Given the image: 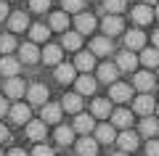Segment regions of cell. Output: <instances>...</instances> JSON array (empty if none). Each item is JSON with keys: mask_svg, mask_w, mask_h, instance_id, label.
Returning <instances> with one entry per match:
<instances>
[{"mask_svg": "<svg viewBox=\"0 0 159 156\" xmlns=\"http://www.w3.org/2000/svg\"><path fill=\"white\" fill-rule=\"evenodd\" d=\"M27 93V85H24V79L19 77H8L6 79V98H13V100H19L21 95Z\"/></svg>", "mask_w": 159, "mask_h": 156, "instance_id": "6da1fadb", "label": "cell"}, {"mask_svg": "<svg viewBox=\"0 0 159 156\" xmlns=\"http://www.w3.org/2000/svg\"><path fill=\"white\" fill-rule=\"evenodd\" d=\"M27 98H29L32 106H43V103L48 100V87H45V85H40V82L29 85V87H27Z\"/></svg>", "mask_w": 159, "mask_h": 156, "instance_id": "7a4b0ae2", "label": "cell"}, {"mask_svg": "<svg viewBox=\"0 0 159 156\" xmlns=\"http://www.w3.org/2000/svg\"><path fill=\"white\" fill-rule=\"evenodd\" d=\"M96 16L93 13H85V11H80L77 13V19H74V27H77V32L80 34H90L93 29H96Z\"/></svg>", "mask_w": 159, "mask_h": 156, "instance_id": "3957f363", "label": "cell"}, {"mask_svg": "<svg viewBox=\"0 0 159 156\" xmlns=\"http://www.w3.org/2000/svg\"><path fill=\"white\" fill-rule=\"evenodd\" d=\"M109 95H111V100H117V103H125V100L133 98V87H130V85H125V82H111Z\"/></svg>", "mask_w": 159, "mask_h": 156, "instance_id": "277c9868", "label": "cell"}, {"mask_svg": "<svg viewBox=\"0 0 159 156\" xmlns=\"http://www.w3.org/2000/svg\"><path fill=\"white\" fill-rule=\"evenodd\" d=\"M101 27H103V32H106V37H114V34H119L122 29H125V21H122L117 13H109V16L101 21Z\"/></svg>", "mask_w": 159, "mask_h": 156, "instance_id": "5b68a950", "label": "cell"}, {"mask_svg": "<svg viewBox=\"0 0 159 156\" xmlns=\"http://www.w3.org/2000/svg\"><path fill=\"white\" fill-rule=\"evenodd\" d=\"M96 79L90 77V74H80V77H74V87H77L80 95H93L96 93Z\"/></svg>", "mask_w": 159, "mask_h": 156, "instance_id": "8992f818", "label": "cell"}, {"mask_svg": "<svg viewBox=\"0 0 159 156\" xmlns=\"http://www.w3.org/2000/svg\"><path fill=\"white\" fill-rule=\"evenodd\" d=\"M154 109H157V103H154V98L151 95H138L135 98V103H133V111H138L141 117H148V114H154Z\"/></svg>", "mask_w": 159, "mask_h": 156, "instance_id": "52a82bcc", "label": "cell"}, {"mask_svg": "<svg viewBox=\"0 0 159 156\" xmlns=\"http://www.w3.org/2000/svg\"><path fill=\"white\" fill-rule=\"evenodd\" d=\"M45 122H43V119H29L27 122V138L29 140H34V143H40V140L45 138Z\"/></svg>", "mask_w": 159, "mask_h": 156, "instance_id": "ba28073f", "label": "cell"}, {"mask_svg": "<svg viewBox=\"0 0 159 156\" xmlns=\"http://www.w3.org/2000/svg\"><path fill=\"white\" fill-rule=\"evenodd\" d=\"M19 61L21 64H37L40 61V50L34 42H24L21 48H19Z\"/></svg>", "mask_w": 159, "mask_h": 156, "instance_id": "9c48e42d", "label": "cell"}, {"mask_svg": "<svg viewBox=\"0 0 159 156\" xmlns=\"http://www.w3.org/2000/svg\"><path fill=\"white\" fill-rule=\"evenodd\" d=\"M8 117H11L13 124H27L29 122V106L27 103H13V106L8 109Z\"/></svg>", "mask_w": 159, "mask_h": 156, "instance_id": "30bf717a", "label": "cell"}, {"mask_svg": "<svg viewBox=\"0 0 159 156\" xmlns=\"http://www.w3.org/2000/svg\"><path fill=\"white\" fill-rule=\"evenodd\" d=\"M61 111L64 109L58 106V103H43V122L45 124H58V119H61Z\"/></svg>", "mask_w": 159, "mask_h": 156, "instance_id": "8fae6325", "label": "cell"}, {"mask_svg": "<svg viewBox=\"0 0 159 156\" xmlns=\"http://www.w3.org/2000/svg\"><path fill=\"white\" fill-rule=\"evenodd\" d=\"M151 19H154V11H151V6L148 3H141V6H135L133 8V21L135 24H151Z\"/></svg>", "mask_w": 159, "mask_h": 156, "instance_id": "7c38bea8", "label": "cell"}, {"mask_svg": "<svg viewBox=\"0 0 159 156\" xmlns=\"http://www.w3.org/2000/svg\"><path fill=\"white\" fill-rule=\"evenodd\" d=\"M135 66H138V58H135L133 50H122V53L117 56V69L119 72H133Z\"/></svg>", "mask_w": 159, "mask_h": 156, "instance_id": "4fadbf2b", "label": "cell"}, {"mask_svg": "<svg viewBox=\"0 0 159 156\" xmlns=\"http://www.w3.org/2000/svg\"><path fill=\"white\" fill-rule=\"evenodd\" d=\"M96 127V122H93V114H77L74 117V132H80V135H88L90 130Z\"/></svg>", "mask_w": 159, "mask_h": 156, "instance_id": "5bb4252c", "label": "cell"}, {"mask_svg": "<svg viewBox=\"0 0 159 156\" xmlns=\"http://www.w3.org/2000/svg\"><path fill=\"white\" fill-rule=\"evenodd\" d=\"M19 69H21V61L13 56H3L0 58V74H6V77H16Z\"/></svg>", "mask_w": 159, "mask_h": 156, "instance_id": "9a60e30c", "label": "cell"}, {"mask_svg": "<svg viewBox=\"0 0 159 156\" xmlns=\"http://www.w3.org/2000/svg\"><path fill=\"white\" fill-rule=\"evenodd\" d=\"M109 117H111V124H114V127L127 130V127L133 124V111H127V109H117V111H111Z\"/></svg>", "mask_w": 159, "mask_h": 156, "instance_id": "2e32d148", "label": "cell"}, {"mask_svg": "<svg viewBox=\"0 0 159 156\" xmlns=\"http://www.w3.org/2000/svg\"><path fill=\"white\" fill-rule=\"evenodd\" d=\"M77 154L80 156H96L98 154V140L96 138H88V135H85V138H80L77 140Z\"/></svg>", "mask_w": 159, "mask_h": 156, "instance_id": "e0dca14e", "label": "cell"}, {"mask_svg": "<svg viewBox=\"0 0 159 156\" xmlns=\"http://www.w3.org/2000/svg\"><path fill=\"white\" fill-rule=\"evenodd\" d=\"M93 66H96V56H93L90 50H88V53H77V58H74V69H80L82 74H90Z\"/></svg>", "mask_w": 159, "mask_h": 156, "instance_id": "ac0fdd59", "label": "cell"}, {"mask_svg": "<svg viewBox=\"0 0 159 156\" xmlns=\"http://www.w3.org/2000/svg\"><path fill=\"white\" fill-rule=\"evenodd\" d=\"M90 53L93 56H109L111 53V40L109 37H93L90 40Z\"/></svg>", "mask_w": 159, "mask_h": 156, "instance_id": "d6986e66", "label": "cell"}, {"mask_svg": "<svg viewBox=\"0 0 159 156\" xmlns=\"http://www.w3.org/2000/svg\"><path fill=\"white\" fill-rule=\"evenodd\" d=\"M61 109H64V111H69V114H80V109H82V95H80V93H69V95H64Z\"/></svg>", "mask_w": 159, "mask_h": 156, "instance_id": "ffe728a7", "label": "cell"}, {"mask_svg": "<svg viewBox=\"0 0 159 156\" xmlns=\"http://www.w3.org/2000/svg\"><path fill=\"white\" fill-rule=\"evenodd\" d=\"M119 143V148L125 151V154H130V151H135L138 148V135L135 132H130V130H125V132L119 135V138H114Z\"/></svg>", "mask_w": 159, "mask_h": 156, "instance_id": "44dd1931", "label": "cell"}, {"mask_svg": "<svg viewBox=\"0 0 159 156\" xmlns=\"http://www.w3.org/2000/svg\"><path fill=\"white\" fill-rule=\"evenodd\" d=\"M6 19H8V29H11V32H24V29H27V24H29L27 13H21V11L8 13Z\"/></svg>", "mask_w": 159, "mask_h": 156, "instance_id": "7402d4cb", "label": "cell"}, {"mask_svg": "<svg viewBox=\"0 0 159 156\" xmlns=\"http://www.w3.org/2000/svg\"><path fill=\"white\" fill-rule=\"evenodd\" d=\"M125 45H127V50H141L146 45V34L141 29H133V32L125 34Z\"/></svg>", "mask_w": 159, "mask_h": 156, "instance_id": "603a6c76", "label": "cell"}, {"mask_svg": "<svg viewBox=\"0 0 159 156\" xmlns=\"http://www.w3.org/2000/svg\"><path fill=\"white\" fill-rule=\"evenodd\" d=\"M74 64H56V79L61 85H69V82H74Z\"/></svg>", "mask_w": 159, "mask_h": 156, "instance_id": "cb8c5ba5", "label": "cell"}, {"mask_svg": "<svg viewBox=\"0 0 159 156\" xmlns=\"http://www.w3.org/2000/svg\"><path fill=\"white\" fill-rule=\"evenodd\" d=\"M133 85H135L141 93H148V90H154V74L151 72H138L135 77H133Z\"/></svg>", "mask_w": 159, "mask_h": 156, "instance_id": "d4e9b609", "label": "cell"}, {"mask_svg": "<svg viewBox=\"0 0 159 156\" xmlns=\"http://www.w3.org/2000/svg\"><path fill=\"white\" fill-rule=\"evenodd\" d=\"M117 74H119L117 64H101V66H98V79H101V82H106V85L117 82Z\"/></svg>", "mask_w": 159, "mask_h": 156, "instance_id": "484cf974", "label": "cell"}, {"mask_svg": "<svg viewBox=\"0 0 159 156\" xmlns=\"http://www.w3.org/2000/svg\"><path fill=\"white\" fill-rule=\"evenodd\" d=\"M40 58H43L48 66H56V64H61V48H58V45H45V50L40 53Z\"/></svg>", "mask_w": 159, "mask_h": 156, "instance_id": "4316f807", "label": "cell"}, {"mask_svg": "<svg viewBox=\"0 0 159 156\" xmlns=\"http://www.w3.org/2000/svg\"><path fill=\"white\" fill-rule=\"evenodd\" d=\"M90 114L93 117H109V114H111V100H106V98H96L90 103Z\"/></svg>", "mask_w": 159, "mask_h": 156, "instance_id": "83f0119b", "label": "cell"}, {"mask_svg": "<svg viewBox=\"0 0 159 156\" xmlns=\"http://www.w3.org/2000/svg\"><path fill=\"white\" fill-rule=\"evenodd\" d=\"M96 130V140L98 143H111L114 138H117V132H114V124H98Z\"/></svg>", "mask_w": 159, "mask_h": 156, "instance_id": "f1b7e54d", "label": "cell"}, {"mask_svg": "<svg viewBox=\"0 0 159 156\" xmlns=\"http://www.w3.org/2000/svg\"><path fill=\"white\" fill-rule=\"evenodd\" d=\"M48 24H51V29H56V32H66V27H69V16H66V11L51 13Z\"/></svg>", "mask_w": 159, "mask_h": 156, "instance_id": "f546056e", "label": "cell"}, {"mask_svg": "<svg viewBox=\"0 0 159 156\" xmlns=\"http://www.w3.org/2000/svg\"><path fill=\"white\" fill-rule=\"evenodd\" d=\"M29 37H32V42H45V40L51 37V27L34 24V27H29Z\"/></svg>", "mask_w": 159, "mask_h": 156, "instance_id": "4dcf8cb0", "label": "cell"}, {"mask_svg": "<svg viewBox=\"0 0 159 156\" xmlns=\"http://www.w3.org/2000/svg\"><path fill=\"white\" fill-rule=\"evenodd\" d=\"M141 135H146V138H154V135H159V122L148 114V117H143L141 122Z\"/></svg>", "mask_w": 159, "mask_h": 156, "instance_id": "1f68e13d", "label": "cell"}, {"mask_svg": "<svg viewBox=\"0 0 159 156\" xmlns=\"http://www.w3.org/2000/svg\"><path fill=\"white\" fill-rule=\"evenodd\" d=\"M141 64H143V66H148V69H157L159 66V50L157 48H146L141 53Z\"/></svg>", "mask_w": 159, "mask_h": 156, "instance_id": "d6a6232c", "label": "cell"}, {"mask_svg": "<svg viewBox=\"0 0 159 156\" xmlns=\"http://www.w3.org/2000/svg\"><path fill=\"white\" fill-rule=\"evenodd\" d=\"M61 45L66 50H80V45H82V34H80V32H66L64 40H61Z\"/></svg>", "mask_w": 159, "mask_h": 156, "instance_id": "836d02e7", "label": "cell"}, {"mask_svg": "<svg viewBox=\"0 0 159 156\" xmlns=\"http://www.w3.org/2000/svg\"><path fill=\"white\" fill-rule=\"evenodd\" d=\"M72 140H74V130H72V127H64V124H61V127L56 130V143H58V145H69Z\"/></svg>", "mask_w": 159, "mask_h": 156, "instance_id": "e575fe53", "label": "cell"}, {"mask_svg": "<svg viewBox=\"0 0 159 156\" xmlns=\"http://www.w3.org/2000/svg\"><path fill=\"white\" fill-rule=\"evenodd\" d=\"M13 50H16L13 34H3V37H0V53H13Z\"/></svg>", "mask_w": 159, "mask_h": 156, "instance_id": "d590c367", "label": "cell"}, {"mask_svg": "<svg viewBox=\"0 0 159 156\" xmlns=\"http://www.w3.org/2000/svg\"><path fill=\"white\" fill-rule=\"evenodd\" d=\"M103 8L109 13H122L125 11V0H103Z\"/></svg>", "mask_w": 159, "mask_h": 156, "instance_id": "8d00e7d4", "label": "cell"}, {"mask_svg": "<svg viewBox=\"0 0 159 156\" xmlns=\"http://www.w3.org/2000/svg\"><path fill=\"white\" fill-rule=\"evenodd\" d=\"M85 8V0H64V11L66 13H80Z\"/></svg>", "mask_w": 159, "mask_h": 156, "instance_id": "74e56055", "label": "cell"}, {"mask_svg": "<svg viewBox=\"0 0 159 156\" xmlns=\"http://www.w3.org/2000/svg\"><path fill=\"white\" fill-rule=\"evenodd\" d=\"M48 6H51V0H29V8H32L34 13H45Z\"/></svg>", "mask_w": 159, "mask_h": 156, "instance_id": "f35d334b", "label": "cell"}, {"mask_svg": "<svg viewBox=\"0 0 159 156\" xmlns=\"http://www.w3.org/2000/svg\"><path fill=\"white\" fill-rule=\"evenodd\" d=\"M32 156H53V148H48V145L37 143V145H34V151H32Z\"/></svg>", "mask_w": 159, "mask_h": 156, "instance_id": "ab89813d", "label": "cell"}, {"mask_svg": "<svg viewBox=\"0 0 159 156\" xmlns=\"http://www.w3.org/2000/svg\"><path fill=\"white\" fill-rule=\"evenodd\" d=\"M146 156H159V140H148L146 143Z\"/></svg>", "mask_w": 159, "mask_h": 156, "instance_id": "60d3db41", "label": "cell"}, {"mask_svg": "<svg viewBox=\"0 0 159 156\" xmlns=\"http://www.w3.org/2000/svg\"><path fill=\"white\" fill-rule=\"evenodd\" d=\"M8 114V100H6V95H0V117H6Z\"/></svg>", "mask_w": 159, "mask_h": 156, "instance_id": "b9f144b4", "label": "cell"}, {"mask_svg": "<svg viewBox=\"0 0 159 156\" xmlns=\"http://www.w3.org/2000/svg\"><path fill=\"white\" fill-rule=\"evenodd\" d=\"M6 140H8V127L0 124V143H6Z\"/></svg>", "mask_w": 159, "mask_h": 156, "instance_id": "7bdbcfd3", "label": "cell"}, {"mask_svg": "<svg viewBox=\"0 0 159 156\" xmlns=\"http://www.w3.org/2000/svg\"><path fill=\"white\" fill-rule=\"evenodd\" d=\"M8 16V6H6V3H3V0H0V21H3V19H6Z\"/></svg>", "mask_w": 159, "mask_h": 156, "instance_id": "ee69618b", "label": "cell"}, {"mask_svg": "<svg viewBox=\"0 0 159 156\" xmlns=\"http://www.w3.org/2000/svg\"><path fill=\"white\" fill-rule=\"evenodd\" d=\"M8 156H27V151H21V148H13V151H8Z\"/></svg>", "mask_w": 159, "mask_h": 156, "instance_id": "f6af8a7d", "label": "cell"}, {"mask_svg": "<svg viewBox=\"0 0 159 156\" xmlns=\"http://www.w3.org/2000/svg\"><path fill=\"white\" fill-rule=\"evenodd\" d=\"M151 40H154V48H159V29L154 32V37H151Z\"/></svg>", "mask_w": 159, "mask_h": 156, "instance_id": "bcb514c9", "label": "cell"}, {"mask_svg": "<svg viewBox=\"0 0 159 156\" xmlns=\"http://www.w3.org/2000/svg\"><path fill=\"white\" fill-rule=\"evenodd\" d=\"M114 156H127V154H125V151H119V154H114Z\"/></svg>", "mask_w": 159, "mask_h": 156, "instance_id": "7dc6e473", "label": "cell"}, {"mask_svg": "<svg viewBox=\"0 0 159 156\" xmlns=\"http://www.w3.org/2000/svg\"><path fill=\"white\" fill-rule=\"evenodd\" d=\"M143 3H159V0H143Z\"/></svg>", "mask_w": 159, "mask_h": 156, "instance_id": "c3c4849f", "label": "cell"}, {"mask_svg": "<svg viewBox=\"0 0 159 156\" xmlns=\"http://www.w3.org/2000/svg\"><path fill=\"white\" fill-rule=\"evenodd\" d=\"M154 13H157V19H159V6H157V11H154Z\"/></svg>", "mask_w": 159, "mask_h": 156, "instance_id": "681fc988", "label": "cell"}, {"mask_svg": "<svg viewBox=\"0 0 159 156\" xmlns=\"http://www.w3.org/2000/svg\"><path fill=\"white\" fill-rule=\"evenodd\" d=\"M157 114H159V106H157Z\"/></svg>", "mask_w": 159, "mask_h": 156, "instance_id": "f907efd6", "label": "cell"}, {"mask_svg": "<svg viewBox=\"0 0 159 156\" xmlns=\"http://www.w3.org/2000/svg\"><path fill=\"white\" fill-rule=\"evenodd\" d=\"M0 156H3V151H0Z\"/></svg>", "mask_w": 159, "mask_h": 156, "instance_id": "816d5d0a", "label": "cell"}]
</instances>
